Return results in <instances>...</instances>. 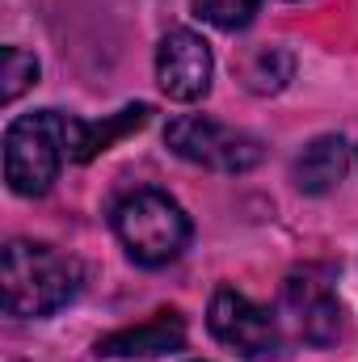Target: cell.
Masks as SVG:
<instances>
[{"instance_id":"6da1fadb","label":"cell","mask_w":358,"mask_h":362,"mask_svg":"<svg viewBox=\"0 0 358 362\" xmlns=\"http://www.w3.org/2000/svg\"><path fill=\"white\" fill-rule=\"evenodd\" d=\"M0 286H4L8 316H51L76 295L81 262L51 245H38V240H8L4 266H0Z\"/></svg>"},{"instance_id":"7a4b0ae2","label":"cell","mask_w":358,"mask_h":362,"mask_svg":"<svg viewBox=\"0 0 358 362\" xmlns=\"http://www.w3.org/2000/svg\"><path fill=\"white\" fill-rule=\"evenodd\" d=\"M68 160V114H21L4 131V181L21 198H42Z\"/></svg>"},{"instance_id":"3957f363","label":"cell","mask_w":358,"mask_h":362,"mask_svg":"<svg viewBox=\"0 0 358 362\" xmlns=\"http://www.w3.org/2000/svg\"><path fill=\"white\" fill-rule=\"evenodd\" d=\"M114 232L131 262L139 266H169L190 245V219L165 189H135L114 206Z\"/></svg>"},{"instance_id":"277c9868","label":"cell","mask_w":358,"mask_h":362,"mask_svg":"<svg viewBox=\"0 0 358 362\" xmlns=\"http://www.w3.org/2000/svg\"><path fill=\"white\" fill-rule=\"evenodd\" d=\"M165 144L178 152L181 160L215 169V173H249L262 165V139L249 131H236L228 122L202 118V114H181L169 122Z\"/></svg>"},{"instance_id":"5b68a950","label":"cell","mask_w":358,"mask_h":362,"mask_svg":"<svg viewBox=\"0 0 358 362\" xmlns=\"http://www.w3.org/2000/svg\"><path fill=\"white\" fill-rule=\"evenodd\" d=\"M207 325H211L215 341H224L241 358H262V354H274V346H278L274 316H270L266 308H258L253 299H245L241 291H232V286L215 291Z\"/></svg>"},{"instance_id":"8992f818","label":"cell","mask_w":358,"mask_h":362,"mask_svg":"<svg viewBox=\"0 0 358 362\" xmlns=\"http://www.w3.org/2000/svg\"><path fill=\"white\" fill-rule=\"evenodd\" d=\"M211 47L194 30H169L156 47V81L173 101H198L211 89Z\"/></svg>"},{"instance_id":"52a82bcc","label":"cell","mask_w":358,"mask_h":362,"mask_svg":"<svg viewBox=\"0 0 358 362\" xmlns=\"http://www.w3.org/2000/svg\"><path fill=\"white\" fill-rule=\"evenodd\" d=\"M287 312L295 316V329L308 346H337L346 333V312L333 295L329 282L312 278V274H291L287 291H282Z\"/></svg>"},{"instance_id":"ba28073f","label":"cell","mask_w":358,"mask_h":362,"mask_svg":"<svg viewBox=\"0 0 358 362\" xmlns=\"http://www.w3.org/2000/svg\"><path fill=\"white\" fill-rule=\"evenodd\" d=\"M185 346V320L181 312L165 308L139 325L114 329L97 341V358H156V354H178Z\"/></svg>"},{"instance_id":"9c48e42d","label":"cell","mask_w":358,"mask_h":362,"mask_svg":"<svg viewBox=\"0 0 358 362\" xmlns=\"http://www.w3.org/2000/svg\"><path fill=\"white\" fill-rule=\"evenodd\" d=\"M148 118H152V105H127V110H118L105 122H85V118H72L68 114V160L85 165L97 152H105L110 144H118L122 135L139 131Z\"/></svg>"},{"instance_id":"30bf717a","label":"cell","mask_w":358,"mask_h":362,"mask_svg":"<svg viewBox=\"0 0 358 362\" xmlns=\"http://www.w3.org/2000/svg\"><path fill=\"white\" fill-rule=\"evenodd\" d=\"M346 165H350V152H346V139L342 135H321V139H312L299 156H295V185L304 189V194H325V189H333L342 173H346Z\"/></svg>"},{"instance_id":"8fae6325","label":"cell","mask_w":358,"mask_h":362,"mask_svg":"<svg viewBox=\"0 0 358 362\" xmlns=\"http://www.w3.org/2000/svg\"><path fill=\"white\" fill-rule=\"evenodd\" d=\"M291 72H295V59L282 47H262L245 68V85L253 93H278L291 81Z\"/></svg>"},{"instance_id":"7c38bea8","label":"cell","mask_w":358,"mask_h":362,"mask_svg":"<svg viewBox=\"0 0 358 362\" xmlns=\"http://www.w3.org/2000/svg\"><path fill=\"white\" fill-rule=\"evenodd\" d=\"M38 81V59L21 47H4V76H0V101L13 105L21 93Z\"/></svg>"},{"instance_id":"4fadbf2b","label":"cell","mask_w":358,"mask_h":362,"mask_svg":"<svg viewBox=\"0 0 358 362\" xmlns=\"http://www.w3.org/2000/svg\"><path fill=\"white\" fill-rule=\"evenodd\" d=\"M262 0H194V13L215 30H245L258 17Z\"/></svg>"}]
</instances>
